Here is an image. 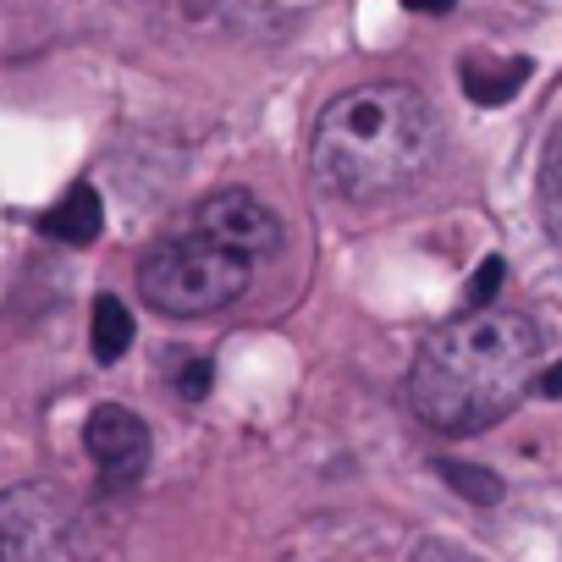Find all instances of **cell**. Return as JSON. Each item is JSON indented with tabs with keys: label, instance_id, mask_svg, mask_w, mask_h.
<instances>
[{
	"label": "cell",
	"instance_id": "cell-8",
	"mask_svg": "<svg viewBox=\"0 0 562 562\" xmlns=\"http://www.w3.org/2000/svg\"><path fill=\"white\" fill-rule=\"evenodd\" d=\"M529 78V61H491V56H463V94L474 105H507Z\"/></svg>",
	"mask_w": 562,
	"mask_h": 562
},
{
	"label": "cell",
	"instance_id": "cell-10",
	"mask_svg": "<svg viewBox=\"0 0 562 562\" xmlns=\"http://www.w3.org/2000/svg\"><path fill=\"white\" fill-rule=\"evenodd\" d=\"M436 474L463 496V502H474V507H496L502 502V480L491 474V469H480V463H458V458H441L436 463Z\"/></svg>",
	"mask_w": 562,
	"mask_h": 562
},
{
	"label": "cell",
	"instance_id": "cell-5",
	"mask_svg": "<svg viewBox=\"0 0 562 562\" xmlns=\"http://www.w3.org/2000/svg\"><path fill=\"white\" fill-rule=\"evenodd\" d=\"M188 232H199V237H210V243L243 254L248 265H259V259H270V254L281 248V221H276L270 204L254 199L248 188H221V193L199 199L193 215H188Z\"/></svg>",
	"mask_w": 562,
	"mask_h": 562
},
{
	"label": "cell",
	"instance_id": "cell-11",
	"mask_svg": "<svg viewBox=\"0 0 562 562\" xmlns=\"http://www.w3.org/2000/svg\"><path fill=\"white\" fill-rule=\"evenodd\" d=\"M540 210H546V226L562 248V127L546 144V160H540Z\"/></svg>",
	"mask_w": 562,
	"mask_h": 562
},
{
	"label": "cell",
	"instance_id": "cell-14",
	"mask_svg": "<svg viewBox=\"0 0 562 562\" xmlns=\"http://www.w3.org/2000/svg\"><path fill=\"white\" fill-rule=\"evenodd\" d=\"M210 381H215V364H210V359H193V364L177 375V392H182L188 403H199V397L210 392Z\"/></svg>",
	"mask_w": 562,
	"mask_h": 562
},
{
	"label": "cell",
	"instance_id": "cell-7",
	"mask_svg": "<svg viewBox=\"0 0 562 562\" xmlns=\"http://www.w3.org/2000/svg\"><path fill=\"white\" fill-rule=\"evenodd\" d=\"M100 226H105V204H100V193H94L89 182H78V188H72V193L40 221L45 237L72 243V248H89V243L100 237Z\"/></svg>",
	"mask_w": 562,
	"mask_h": 562
},
{
	"label": "cell",
	"instance_id": "cell-1",
	"mask_svg": "<svg viewBox=\"0 0 562 562\" xmlns=\"http://www.w3.org/2000/svg\"><path fill=\"white\" fill-rule=\"evenodd\" d=\"M540 326L524 310H469L436 326L408 370L414 414L441 436H474L507 419L535 386Z\"/></svg>",
	"mask_w": 562,
	"mask_h": 562
},
{
	"label": "cell",
	"instance_id": "cell-3",
	"mask_svg": "<svg viewBox=\"0 0 562 562\" xmlns=\"http://www.w3.org/2000/svg\"><path fill=\"white\" fill-rule=\"evenodd\" d=\"M254 281V265L199 232H177L166 243L149 248V259L138 265V293L149 299V310L193 321V315H215L226 304H237Z\"/></svg>",
	"mask_w": 562,
	"mask_h": 562
},
{
	"label": "cell",
	"instance_id": "cell-12",
	"mask_svg": "<svg viewBox=\"0 0 562 562\" xmlns=\"http://www.w3.org/2000/svg\"><path fill=\"white\" fill-rule=\"evenodd\" d=\"M502 276H507V270H502V259L491 254V259H485V265L474 270V281H469V310H491V304H496V288H502Z\"/></svg>",
	"mask_w": 562,
	"mask_h": 562
},
{
	"label": "cell",
	"instance_id": "cell-4",
	"mask_svg": "<svg viewBox=\"0 0 562 562\" xmlns=\"http://www.w3.org/2000/svg\"><path fill=\"white\" fill-rule=\"evenodd\" d=\"M0 562H72V524L56 491H0Z\"/></svg>",
	"mask_w": 562,
	"mask_h": 562
},
{
	"label": "cell",
	"instance_id": "cell-16",
	"mask_svg": "<svg viewBox=\"0 0 562 562\" xmlns=\"http://www.w3.org/2000/svg\"><path fill=\"white\" fill-rule=\"evenodd\" d=\"M540 392H546V397H551V403H557V397H562V364H551V370H546V375H540Z\"/></svg>",
	"mask_w": 562,
	"mask_h": 562
},
{
	"label": "cell",
	"instance_id": "cell-13",
	"mask_svg": "<svg viewBox=\"0 0 562 562\" xmlns=\"http://www.w3.org/2000/svg\"><path fill=\"white\" fill-rule=\"evenodd\" d=\"M408 562H480V557L469 546H458V540H425V546H414Z\"/></svg>",
	"mask_w": 562,
	"mask_h": 562
},
{
	"label": "cell",
	"instance_id": "cell-9",
	"mask_svg": "<svg viewBox=\"0 0 562 562\" xmlns=\"http://www.w3.org/2000/svg\"><path fill=\"white\" fill-rule=\"evenodd\" d=\"M89 337H94V359H100V364H116V359L133 348V315H127V304L111 299V293H100V299H94Z\"/></svg>",
	"mask_w": 562,
	"mask_h": 562
},
{
	"label": "cell",
	"instance_id": "cell-15",
	"mask_svg": "<svg viewBox=\"0 0 562 562\" xmlns=\"http://www.w3.org/2000/svg\"><path fill=\"white\" fill-rule=\"evenodd\" d=\"M403 7H408V12H419V18H447V12L458 7V0H403Z\"/></svg>",
	"mask_w": 562,
	"mask_h": 562
},
{
	"label": "cell",
	"instance_id": "cell-6",
	"mask_svg": "<svg viewBox=\"0 0 562 562\" xmlns=\"http://www.w3.org/2000/svg\"><path fill=\"white\" fill-rule=\"evenodd\" d=\"M83 447L89 458L111 474V480H138L149 469V425L122 408V403H100L83 425Z\"/></svg>",
	"mask_w": 562,
	"mask_h": 562
},
{
	"label": "cell",
	"instance_id": "cell-2",
	"mask_svg": "<svg viewBox=\"0 0 562 562\" xmlns=\"http://www.w3.org/2000/svg\"><path fill=\"white\" fill-rule=\"evenodd\" d=\"M436 111L408 83H359L337 94L310 144L315 182L342 204H381L408 193L436 160Z\"/></svg>",
	"mask_w": 562,
	"mask_h": 562
}]
</instances>
